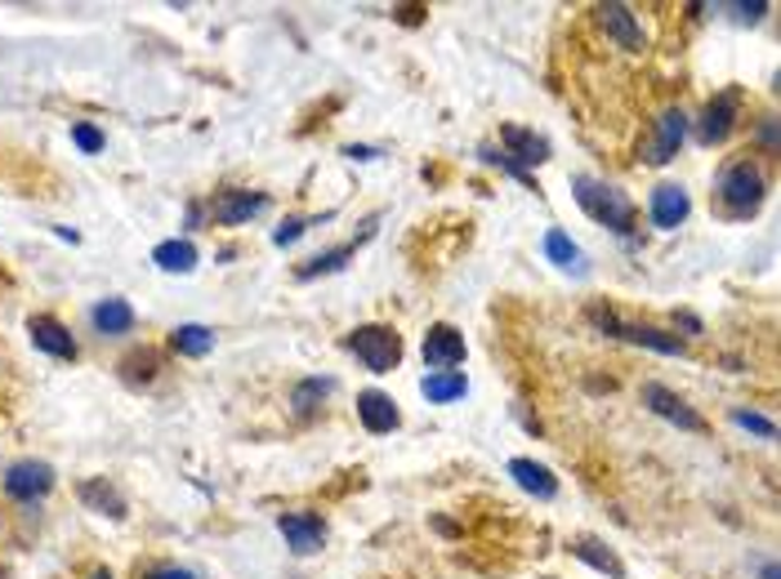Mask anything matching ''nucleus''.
Listing matches in <instances>:
<instances>
[{
  "label": "nucleus",
  "instance_id": "1",
  "mask_svg": "<svg viewBox=\"0 0 781 579\" xmlns=\"http://www.w3.org/2000/svg\"><path fill=\"white\" fill-rule=\"evenodd\" d=\"M715 201H719V214L724 218H754L759 205L768 201V170L754 152L746 157H732L719 179H715Z\"/></svg>",
  "mask_w": 781,
  "mask_h": 579
},
{
  "label": "nucleus",
  "instance_id": "2",
  "mask_svg": "<svg viewBox=\"0 0 781 579\" xmlns=\"http://www.w3.org/2000/svg\"><path fill=\"white\" fill-rule=\"evenodd\" d=\"M572 196H577V205H581L599 227L616 232V237H630L634 223H638L634 201H630L616 183H608V179H599V174H572Z\"/></svg>",
  "mask_w": 781,
  "mask_h": 579
},
{
  "label": "nucleus",
  "instance_id": "3",
  "mask_svg": "<svg viewBox=\"0 0 781 579\" xmlns=\"http://www.w3.org/2000/svg\"><path fill=\"white\" fill-rule=\"evenodd\" d=\"M590 325H599L603 334H612V339H625V343H638V347H652V353H661V357H684L688 353V343L679 339V334H669V330H661V325H643V321H625L616 308H608V303H590Z\"/></svg>",
  "mask_w": 781,
  "mask_h": 579
},
{
  "label": "nucleus",
  "instance_id": "4",
  "mask_svg": "<svg viewBox=\"0 0 781 579\" xmlns=\"http://www.w3.org/2000/svg\"><path fill=\"white\" fill-rule=\"evenodd\" d=\"M483 161H487V165H500L505 174H514V179L527 183V170L549 161V143H545L536 130L500 126V152H496V148H483Z\"/></svg>",
  "mask_w": 781,
  "mask_h": 579
},
{
  "label": "nucleus",
  "instance_id": "5",
  "mask_svg": "<svg viewBox=\"0 0 781 579\" xmlns=\"http://www.w3.org/2000/svg\"><path fill=\"white\" fill-rule=\"evenodd\" d=\"M349 353L371 371V375H389L398 371L402 362V334L393 325H358L349 339H345Z\"/></svg>",
  "mask_w": 781,
  "mask_h": 579
},
{
  "label": "nucleus",
  "instance_id": "6",
  "mask_svg": "<svg viewBox=\"0 0 781 579\" xmlns=\"http://www.w3.org/2000/svg\"><path fill=\"white\" fill-rule=\"evenodd\" d=\"M684 139H688V111L684 107H665L656 121H652V135L638 148V161L643 165H669V161L679 157Z\"/></svg>",
  "mask_w": 781,
  "mask_h": 579
},
{
  "label": "nucleus",
  "instance_id": "7",
  "mask_svg": "<svg viewBox=\"0 0 781 579\" xmlns=\"http://www.w3.org/2000/svg\"><path fill=\"white\" fill-rule=\"evenodd\" d=\"M737 121H741V89L732 85V89H719V94L706 103L701 121H697V139H701L706 148H715V143H724V139L737 130Z\"/></svg>",
  "mask_w": 781,
  "mask_h": 579
},
{
  "label": "nucleus",
  "instance_id": "8",
  "mask_svg": "<svg viewBox=\"0 0 781 579\" xmlns=\"http://www.w3.org/2000/svg\"><path fill=\"white\" fill-rule=\"evenodd\" d=\"M638 401L656 415V419H665V423H675V428H684V432H706L710 423L675 393V388H665V384H643V393H638Z\"/></svg>",
  "mask_w": 781,
  "mask_h": 579
},
{
  "label": "nucleus",
  "instance_id": "9",
  "mask_svg": "<svg viewBox=\"0 0 781 579\" xmlns=\"http://www.w3.org/2000/svg\"><path fill=\"white\" fill-rule=\"evenodd\" d=\"M6 491L19 504H36V500H45L54 491V469L45 459H14L6 469Z\"/></svg>",
  "mask_w": 781,
  "mask_h": 579
},
{
  "label": "nucleus",
  "instance_id": "10",
  "mask_svg": "<svg viewBox=\"0 0 781 579\" xmlns=\"http://www.w3.org/2000/svg\"><path fill=\"white\" fill-rule=\"evenodd\" d=\"M420 353H424V366H429V371H456V366L465 362L469 347H465V334H461L456 325L437 321V325H429V330H424Z\"/></svg>",
  "mask_w": 781,
  "mask_h": 579
},
{
  "label": "nucleus",
  "instance_id": "11",
  "mask_svg": "<svg viewBox=\"0 0 781 579\" xmlns=\"http://www.w3.org/2000/svg\"><path fill=\"white\" fill-rule=\"evenodd\" d=\"M268 210V196L264 192H251V187H223V192H214V201H210V218L219 223V227H242V223H251L255 214H264Z\"/></svg>",
  "mask_w": 781,
  "mask_h": 579
},
{
  "label": "nucleus",
  "instance_id": "12",
  "mask_svg": "<svg viewBox=\"0 0 781 579\" xmlns=\"http://www.w3.org/2000/svg\"><path fill=\"white\" fill-rule=\"evenodd\" d=\"M28 334H32V343H36V353H45V357H54V362H76V357H81L72 330H67L59 317H50V312H36V317L28 321Z\"/></svg>",
  "mask_w": 781,
  "mask_h": 579
},
{
  "label": "nucleus",
  "instance_id": "13",
  "mask_svg": "<svg viewBox=\"0 0 781 579\" xmlns=\"http://www.w3.org/2000/svg\"><path fill=\"white\" fill-rule=\"evenodd\" d=\"M277 530H282V539L291 544L295 557H313V553L326 548V522L317 513H282Z\"/></svg>",
  "mask_w": 781,
  "mask_h": 579
},
{
  "label": "nucleus",
  "instance_id": "14",
  "mask_svg": "<svg viewBox=\"0 0 781 579\" xmlns=\"http://www.w3.org/2000/svg\"><path fill=\"white\" fill-rule=\"evenodd\" d=\"M647 214H652V227H661V232L684 227L688 214H693L688 187H684V183H661V187L652 192V201H647Z\"/></svg>",
  "mask_w": 781,
  "mask_h": 579
},
{
  "label": "nucleus",
  "instance_id": "15",
  "mask_svg": "<svg viewBox=\"0 0 781 579\" xmlns=\"http://www.w3.org/2000/svg\"><path fill=\"white\" fill-rule=\"evenodd\" d=\"M594 19L608 32V41H616L625 54H643L647 50V36H643V28H638V19H634L630 6H599Z\"/></svg>",
  "mask_w": 781,
  "mask_h": 579
},
{
  "label": "nucleus",
  "instance_id": "16",
  "mask_svg": "<svg viewBox=\"0 0 781 579\" xmlns=\"http://www.w3.org/2000/svg\"><path fill=\"white\" fill-rule=\"evenodd\" d=\"M358 419H362V428L371 437H384V432H393L402 423V410H398V401L389 393L367 388V393H358Z\"/></svg>",
  "mask_w": 781,
  "mask_h": 579
},
{
  "label": "nucleus",
  "instance_id": "17",
  "mask_svg": "<svg viewBox=\"0 0 781 579\" xmlns=\"http://www.w3.org/2000/svg\"><path fill=\"white\" fill-rule=\"evenodd\" d=\"M76 495H81V504H85L89 513H98V517H112V522H122V517L130 513V504H126L122 486H112L107 478H85V482L76 486Z\"/></svg>",
  "mask_w": 781,
  "mask_h": 579
},
{
  "label": "nucleus",
  "instance_id": "18",
  "mask_svg": "<svg viewBox=\"0 0 781 579\" xmlns=\"http://www.w3.org/2000/svg\"><path fill=\"white\" fill-rule=\"evenodd\" d=\"M135 308L126 303V299H117V294H112V299H98L94 308H89V325L107 339V334H130L135 330Z\"/></svg>",
  "mask_w": 781,
  "mask_h": 579
},
{
  "label": "nucleus",
  "instance_id": "19",
  "mask_svg": "<svg viewBox=\"0 0 781 579\" xmlns=\"http://www.w3.org/2000/svg\"><path fill=\"white\" fill-rule=\"evenodd\" d=\"M509 478L518 482V491H527L536 500H558V478L536 459H509Z\"/></svg>",
  "mask_w": 781,
  "mask_h": 579
},
{
  "label": "nucleus",
  "instance_id": "20",
  "mask_svg": "<svg viewBox=\"0 0 781 579\" xmlns=\"http://www.w3.org/2000/svg\"><path fill=\"white\" fill-rule=\"evenodd\" d=\"M469 393V379L461 375V371H429L424 379H420V397L429 401V406H452V401H461Z\"/></svg>",
  "mask_w": 781,
  "mask_h": 579
},
{
  "label": "nucleus",
  "instance_id": "21",
  "mask_svg": "<svg viewBox=\"0 0 781 579\" xmlns=\"http://www.w3.org/2000/svg\"><path fill=\"white\" fill-rule=\"evenodd\" d=\"M545 259H549L553 268H563V272L585 277V255H581V246L568 237L563 227H549V232H545Z\"/></svg>",
  "mask_w": 781,
  "mask_h": 579
},
{
  "label": "nucleus",
  "instance_id": "22",
  "mask_svg": "<svg viewBox=\"0 0 781 579\" xmlns=\"http://www.w3.org/2000/svg\"><path fill=\"white\" fill-rule=\"evenodd\" d=\"M358 246L362 242H345V246H335V250H321V255H313L308 264H299L295 268V281H317V277H330V272H340L353 255H358Z\"/></svg>",
  "mask_w": 781,
  "mask_h": 579
},
{
  "label": "nucleus",
  "instance_id": "23",
  "mask_svg": "<svg viewBox=\"0 0 781 579\" xmlns=\"http://www.w3.org/2000/svg\"><path fill=\"white\" fill-rule=\"evenodd\" d=\"M197 246L188 242V237H175V242H161L157 250H152V264L161 268V272H175V277H188L192 268H197Z\"/></svg>",
  "mask_w": 781,
  "mask_h": 579
},
{
  "label": "nucleus",
  "instance_id": "24",
  "mask_svg": "<svg viewBox=\"0 0 781 579\" xmlns=\"http://www.w3.org/2000/svg\"><path fill=\"white\" fill-rule=\"evenodd\" d=\"M572 557H581L585 566H594L599 575H612V579H621L625 575V561L603 544V539H590V535H581V539H572Z\"/></svg>",
  "mask_w": 781,
  "mask_h": 579
},
{
  "label": "nucleus",
  "instance_id": "25",
  "mask_svg": "<svg viewBox=\"0 0 781 579\" xmlns=\"http://www.w3.org/2000/svg\"><path fill=\"white\" fill-rule=\"evenodd\" d=\"M170 347L179 357H192V362H201L210 347H214V330L210 325H197V321H188V325H175L170 330Z\"/></svg>",
  "mask_w": 781,
  "mask_h": 579
},
{
  "label": "nucleus",
  "instance_id": "26",
  "mask_svg": "<svg viewBox=\"0 0 781 579\" xmlns=\"http://www.w3.org/2000/svg\"><path fill=\"white\" fill-rule=\"evenodd\" d=\"M335 393V379H321V375H313V379H299L295 388H291V410L299 415V419H308V415H317L321 410V401Z\"/></svg>",
  "mask_w": 781,
  "mask_h": 579
},
{
  "label": "nucleus",
  "instance_id": "27",
  "mask_svg": "<svg viewBox=\"0 0 781 579\" xmlns=\"http://www.w3.org/2000/svg\"><path fill=\"white\" fill-rule=\"evenodd\" d=\"M326 218H335V214H330V210H326V214H317V218H304V214H291V218H286V223H282V227L273 232V246H282V250H286V246H295V242L304 237V232H308L313 223H326Z\"/></svg>",
  "mask_w": 781,
  "mask_h": 579
},
{
  "label": "nucleus",
  "instance_id": "28",
  "mask_svg": "<svg viewBox=\"0 0 781 579\" xmlns=\"http://www.w3.org/2000/svg\"><path fill=\"white\" fill-rule=\"evenodd\" d=\"M732 423H737V428H746V432H754L759 441H777V423H772L768 415H759V410L737 406V410H732Z\"/></svg>",
  "mask_w": 781,
  "mask_h": 579
},
{
  "label": "nucleus",
  "instance_id": "29",
  "mask_svg": "<svg viewBox=\"0 0 781 579\" xmlns=\"http://www.w3.org/2000/svg\"><path fill=\"white\" fill-rule=\"evenodd\" d=\"M72 143H76L85 157H98V152L107 148L103 130H98V126H89V121H76V126H72Z\"/></svg>",
  "mask_w": 781,
  "mask_h": 579
},
{
  "label": "nucleus",
  "instance_id": "30",
  "mask_svg": "<svg viewBox=\"0 0 781 579\" xmlns=\"http://www.w3.org/2000/svg\"><path fill=\"white\" fill-rule=\"evenodd\" d=\"M724 10H728L737 23H759V19H763L772 6H768V0H759V6H724Z\"/></svg>",
  "mask_w": 781,
  "mask_h": 579
},
{
  "label": "nucleus",
  "instance_id": "31",
  "mask_svg": "<svg viewBox=\"0 0 781 579\" xmlns=\"http://www.w3.org/2000/svg\"><path fill=\"white\" fill-rule=\"evenodd\" d=\"M148 579H197V570H188V566H152Z\"/></svg>",
  "mask_w": 781,
  "mask_h": 579
},
{
  "label": "nucleus",
  "instance_id": "32",
  "mask_svg": "<svg viewBox=\"0 0 781 579\" xmlns=\"http://www.w3.org/2000/svg\"><path fill=\"white\" fill-rule=\"evenodd\" d=\"M345 157H349V161H376L380 148H358V143H353V148H345Z\"/></svg>",
  "mask_w": 781,
  "mask_h": 579
},
{
  "label": "nucleus",
  "instance_id": "33",
  "mask_svg": "<svg viewBox=\"0 0 781 579\" xmlns=\"http://www.w3.org/2000/svg\"><path fill=\"white\" fill-rule=\"evenodd\" d=\"M759 579H781V570H777V561H759Z\"/></svg>",
  "mask_w": 781,
  "mask_h": 579
},
{
  "label": "nucleus",
  "instance_id": "34",
  "mask_svg": "<svg viewBox=\"0 0 781 579\" xmlns=\"http://www.w3.org/2000/svg\"><path fill=\"white\" fill-rule=\"evenodd\" d=\"M89 579H112V570H94V575H89Z\"/></svg>",
  "mask_w": 781,
  "mask_h": 579
}]
</instances>
